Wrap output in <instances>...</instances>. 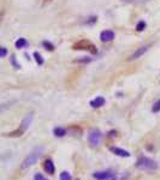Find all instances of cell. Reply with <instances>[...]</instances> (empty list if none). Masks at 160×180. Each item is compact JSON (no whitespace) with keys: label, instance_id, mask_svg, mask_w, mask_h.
<instances>
[{"label":"cell","instance_id":"15","mask_svg":"<svg viewBox=\"0 0 160 180\" xmlns=\"http://www.w3.org/2000/svg\"><path fill=\"white\" fill-rule=\"evenodd\" d=\"M34 58H35V61H36L39 65H42V64H44V59H42V56H41V54H40L39 52H35Z\"/></svg>","mask_w":160,"mask_h":180},{"label":"cell","instance_id":"13","mask_svg":"<svg viewBox=\"0 0 160 180\" xmlns=\"http://www.w3.org/2000/svg\"><path fill=\"white\" fill-rule=\"evenodd\" d=\"M27 45H28V42H27V40H25V39H23V37L18 39V40L16 41V47H17V48H19V49H21V48H24Z\"/></svg>","mask_w":160,"mask_h":180},{"label":"cell","instance_id":"8","mask_svg":"<svg viewBox=\"0 0 160 180\" xmlns=\"http://www.w3.org/2000/svg\"><path fill=\"white\" fill-rule=\"evenodd\" d=\"M149 48V45H146V46H142V47H140V48H137L136 51L131 54V55L129 56V60H135L137 58H140V56H142L147 51H148Z\"/></svg>","mask_w":160,"mask_h":180},{"label":"cell","instance_id":"23","mask_svg":"<svg viewBox=\"0 0 160 180\" xmlns=\"http://www.w3.org/2000/svg\"><path fill=\"white\" fill-rule=\"evenodd\" d=\"M51 1H52V0H44V1H42V6H45V5H47V4H49Z\"/></svg>","mask_w":160,"mask_h":180},{"label":"cell","instance_id":"2","mask_svg":"<svg viewBox=\"0 0 160 180\" xmlns=\"http://www.w3.org/2000/svg\"><path fill=\"white\" fill-rule=\"evenodd\" d=\"M136 167L141 170H148V172H154L159 168V163L150 158H146V156H141L137 158L136 161Z\"/></svg>","mask_w":160,"mask_h":180},{"label":"cell","instance_id":"12","mask_svg":"<svg viewBox=\"0 0 160 180\" xmlns=\"http://www.w3.org/2000/svg\"><path fill=\"white\" fill-rule=\"evenodd\" d=\"M68 133V131L64 129V127H54L53 129V135L56 136V137H64V136Z\"/></svg>","mask_w":160,"mask_h":180},{"label":"cell","instance_id":"1","mask_svg":"<svg viewBox=\"0 0 160 180\" xmlns=\"http://www.w3.org/2000/svg\"><path fill=\"white\" fill-rule=\"evenodd\" d=\"M44 153V146H36L32 150V153L29 155H27V158L22 161V165H21V168L22 169H28L30 168L32 166H34L35 163L37 162V160L40 158L41 154Z\"/></svg>","mask_w":160,"mask_h":180},{"label":"cell","instance_id":"19","mask_svg":"<svg viewBox=\"0 0 160 180\" xmlns=\"http://www.w3.org/2000/svg\"><path fill=\"white\" fill-rule=\"evenodd\" d=\"M6 54H7V49H6L4 46H1V47H0V56H1V58H5Z\"/></svg>","mask_w":160,"mask_h":180},{"label":"cell","instance_id":"9","mask_svg":"<svg viewBox=\"0 0 160 180\" xmlns=\"http://www.w3.org/2000/svg\"><path fill=\"white\" fill-rule=\"evenodd\" d=\"M44 169L46 170V173H48V174H54V172H56V166H54V163H53V161L51 160V158H47L45 160V162H44Z\"/></svg>","mask_w":160,"mask_h":180},{"label":"cell","instance_id":"21","mask_svg":"<svg viewBox=\"0 0 160 180\" xmlns=\"http://www.w3.org/2000/svg\"><path fill=\"white\" fill-rule=\"evenodd\" d=\"M11 61H12V64H13V66H15L16 68H21V66H19V64H18V63H17V61L15 60V55L11 56Z\"/></svg>","mask_w":160,"mask_h":180},{"label":"cell","instance_id":"5","mask_svg":"<svg viewBox=\"0 0 160 180\" xmlns=\"http://www.w3.org/2000/svg\"><path fill=\"white\" fill-rule=\"evenodd\" d=\"M72 48L77 49V51H88L91 53H96L95 46L93 45L91 41H88V40H80L78 42H76L75 45L72 46Z\"/></svg>","mask_w":160,"mask_h":180},{"label":"cell","instance_id":"18","mask_svg":"<svg viewBox=\"0 0 160 180\" xmlns=\"http://www.w3.org/2000/svg\"><path fill=\"white\" fill-rule=\"evenodd\" d=\"M42 46H44V47H46V48H47L48 51H51V52L54 49V46L52 45L49 41H42Z\"/></svg>","mask_w":160,"mask_h":180},{"label":"cell","instance_id":"22","mask_svg":"<svg viewBox=\"0 0 160 180\" xmlns=\"http://www.w3.org/2000/svg\"><path fill=\"white\" fill-rule=\"evenodd\" d=\"M91 59H81V60H76V63H89Z\"/></svg>","mask_w":160,"mask_h":180},{"label":"cell","instance_id":"14","mask_svg":"<svg viewBox=\"0 0 160 180\" xmlns=\"http://www.w3.org/2000/svg\"><path fill=\"white\" fill-rule=\"evenodd\" d=\"M59 180H72V178H71V175H70V173H69V172L64 170V172H61V173H60Z\"/></svg>","mask_w":160,"mask_h":180},{"label":"cell","instance_id":"24","mask_svg":"<svg viewBox=\"0 0 160 180\" xmlns=\"http://www.w3.org/2000/svg\"><path fill=\"white\" fill-rule=\"evenodd\" d=\"M77 180H80V179H77Z\"/></svg>","mask_w":160,"mask_h":180},{"label":"cell","instance_id":"4","mask_svg":"<svg viewBox=\"0 0 160 180\" xmlns=\"http://www.w3.org/2000/svg\"><path fill=\"white\" fill-rule=\"evenodd\" d=\"M103 141V132L99 129H91L88 132V143L91 146H99Z\"/></svg>","mask_w":160,"mask_h":180},{"label":"cell","instance_id":"10","mask_svg":"<svg viewBox=\"0 0 160 180\" xmlns=\"http://www.w3.org/2000/svg\"><path fill=\"white\" fill-rule=\"evenodd\" d=\"M114 37V33L111 31V30H105L100 34V40L103 42H110L111 40H113Z\"/></svg>","mask_w":160,"mask_h":180},{"label":"cell","instance_id":"16","mask_svg":"<svg viewBox=\"0 0 160 180\" xmlns=\"http://www.w3.org/2000/svg\"><path fill=\"white\" fill-rule=\"evenodd\" d=\"M146 27H147V24H146L145 21H140L136 25V30L137 31H142V30H145V29H146Z\"/></svg>","mask_w":160,"mask_h":180},{"label":"cell","instance_id":"17","mask_svg":"<svg viewBox=\"0 0 160 180\" xmlns=\"http://www.w3.org/2000/svg\"><path fill=\"white\" fill-rule=\"evenodd\" d=\"M152 112L153 113L160 112V100H157V101L154 102V104L152 106Z\"/></svg>","mask_w":160,"mask_h":180},{"label":"cell","instance_id":"3","mask_svg":"<svg viewBox=\"0 0 160 180\" xmlns=\"http://www.w3.org/2000/svg\"><path fill=\"white\" fill-rule=\"evenodd\" d=\"M33 118H34V114L33 113H28L24 118H23L22 123L19 125V127L17 129V130H15V131H12V132H9L7 133V137H21V136L29 129V126L32 124V121H33Z\"/></svg>","mask_w":160,"mask_h":180},{"label":"cell","instance_id":"11","mask_svg":"<svg viewBox=\"0 0 160 180\" xmlns=\"http://www.w3.org/2000/svg\"><path fill=\"white\" fill-rule=\"evenodd\" d=\"M105 102H106V100L103 99V96H98L96 99H94L93 101H91V106L93 108H100V107H103V104H105Z\"/></svg>","mask_w":160,"mask_h":180},{"label":"cell","instance_id":"7","mask_svg":"<svg viewBox=\"0 0 160 180\" xmlns=\"http://www.w3.org/2000/svg\"><path fill=\"white\" fill-rule=\"evenodd\" d=\"M110 151L112 154H114V155L119 156V158H130V153L128 150H124V149L118 148V146H111L110 148Z\"/></svg>","mask_w":160,"mask_h":180},{"label":"cell","instance_id":"20","mask_svg":"<svg viewBox=\"0 0 160 180\" xmlns=\"http://www.w3.org/2000/svg\"><path fill=\"white\" fill-rule=\"evenodd\" d=\"M34 180H47V179H46L41 173H36V174L34 175Z\"/></svg>","mask_w":160,"mask_h":180},{"label":"cell","instance_id":"6","mask_svg":"<svg viewBox=\"0 0 160 180\" xmlns=\"http://www.w3.org/2000/svg\"><path fill=\"white\" fill-rule=\"evenodd\" d=\"M93 178L96 180H116L117 175L112 170H103V172H96L93 174Z\"/></svg>","mask_w":160,"mask_h":180}]
</instances>
